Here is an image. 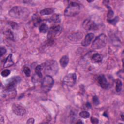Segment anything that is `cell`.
<instances>
[{
    "instance_id": "1",
    "label": "cell",
    "mask_w": 124,
    "mask_h": 124,
    "mask_svg": "<svg viewBox=\"0 0 124 124\" xmlns=\"http://www.w3.org/2000/svg\"><path fill=\"white\" fill-rule=\"evenodd\" d=\"M29 14V10L27 8L19 6L13 7L9 12V15L11 17L18 19H26Z\"/></svg>"
},
{
    "instance_id": "2",
    "label": "cell",
    "mask_w": 124,
    "mask_h": 124,
    "mask_svg": "<svg viewBox=\"0 0 124 124\" xmlns=\"http://www.w3.org/2000/svg\"><path fill=\"white\" fill-rule=\"evenodd\" d=\"M42 66L46 75L50 76H54L57 73L59 70L58 63L55 60H48L43 63Z\"/></svg>"
},
{
    "instance_id": "3",
    "label": "cell",
    "mask_w": 124,
    "mask_h": 124,
    "mask_svg": "<svg viewBox=\"0 0 124 124\" xmlns=\"http://www.w3.org/2000/svg\"><path fill=\"white\" fill-rule=\"evenodd\" d=\"M80 11L79 5L75 2H70L64 11V15L66 16H74L78 15Z\"/></svg>"
},
{
    "instance_id": "4",
    "label": "cell",
    "mask_w": 124,
    "mask_h": 124,
    "mask_svg": "<svg viewBox=\"0 0 124 124\" xmlns=\"http://www.w3.org/2000/svg\"><path fill=\"white\" fill-rule=\"evenodd\" d=\"M107 43V37L106 34L101 33L97 36L93 41L92 47L93 49H99L105 47Z\"/></svg>"
},
{
    "instance_id": "5",
    "label": "cell",
    "mask_w": 124,
    "mask_h": 124,
    "mask_svg": "<svg viewBox=\"0 0 124 124\" xmlns=\"http://www.w3.org/2000/svg\"><path fill=\"white\" fill-rule=\"evenodd\" d=\"M54 84V80L52 76L46 75L43 78L42 84L41 88L42 90L45 92H48L52 87Z\"/></svg>"
},
{
    "instance_id": "6",
    "label": "cell",
    "mask_w": 124,
    "mask_h": 124,
    "mask_svg": "<svg viewBox=\"0 0 124 124\" xmlns=\"http://www.w3.org/2000/svg\"><path fill=\"white\" fill-rule=\"evenodd\" d=\"M62 31V28L59 25L54 26L50 28L47 34V38L49 41H52L57 36L59 35Z\"/></svg>"
},
{
    "instance_id": "7",
    "label": "cell",
    "mask_w": 124,
    "mask_h": 124,
    "mask_svg": "<svg viewBox=\"0 0 124 124\" xmlns=\"http://www.w3.org/2000/svg\"><path fill=\"white\" fill-rule=\"evenodd\" d=\"M77 80V75L75 73H69L66 75L63 79V83L68 86H73Z\"/></svg>"
},
{
    "instance_id": "8",
    "label": "cell",
    "mask_w": 124,
    "mask_h": 124,
    "mask_svg": "<svg viewBox=\"0 0 124 124\" xmlns=\"http://www.w3.org/2000/svg\"><path fill=\"white\" fill-rule=\"evenodd\" d=\"M18 81L19 78L16 77L13 78H12L10 79L4 87V91H13L16 90Z\"/></svg>"
},
{
    "instance_id": "9",
    "label": "cell",
    "mask_w": 124,
    "mask_h": 124,
    "mask_svg": "<svg viewBox=\"0 0 124 124\" xmlns=\"http://www.w3.org/2000/svg\"><path fill=\"white\" fill-rule=\"evenodd\" d=\"M12 109L13 112L18 116H23L26 112L25 108L19 104H14L12 106Z\"/></svg>"
},
{
    "instance_id": "10",
    "label": "cell",
    "mask_w": 124,
    "mask_h": 124,
    "mask_svg": "<svg viewBox=\"0 0 124 124\" xmlns=\"http://www.w3.org/2000/svg\"><path fill=\"white\" fill-rule=\"evenodd\" d=\"M82 27L87 31L96 30L97 29V25L90 19H85L82 23Z\"/></svg>"
},
{
    "instance_id": "11",
    "label": "cell",
    "mask_w": 124,
    "mask_h": 124,
    "mask_svg": "<svg viewBox=\"0 0 124 124\" xmlns=\"http://www.w3.org/2000/svg\"><path fill=\"white\" fill-rule=\"evenodd\" d=\"M97 80L99 85L102 88L106 89L109 88V83L108 82L106 77L104 75H99L97 77Z\"/></svg>"
},
{
    "instance_id": "12",
    "label": "cell",
    "mask_w": 124,
    "mask_h": 124,
    "mask_svg": "<svg viewBox=\"0 0 124 124\" xmlns=\"http://www.w3.org/2000/svg\"><path fill=\"white\" fill-rule=\"evenodd\" d=\"M94 37V34L93 33H89L87 34L84 39L81 42V45L83 46H87L89 45V44L91 43L92 41L93 38Z\"/></svg>"
},
{
    "instance_id": "13",
    "label": "cell",
    "mask_w": 124,
    "mask_h": 124,
    "mask_svg": "<svg viewBox=\"0 0 124 124\" xmlns=\"http://www.w3.org/2000/svg\"><path fill=\"white\" fill-rule=\"evenodd\" d=\"M83 37V34L81 32H76L71 34L68 36L69 39L73 42H77L79 41Z\"/></svg>"
},
{
    "instance_id": "14",
    "label": "cell",
    "mask_w": 124,
    "mask_h": 124,
    "mask_svg": "<svg viewBox=\"0 0 124 124\" xmlns=\"http://www.w3.org/2000/svg\"><path fill=\"white\" fill-rule=\"evenodd\" d=\"M14 64V62L12 59V54H10L6 58L4 63L3 64V67L5 68L10 67L13 65Z\"/></svg>"
},
{
    "instance_id": "15",
    "label": "cell",
    "mask_w": 124,
    "mask_h": 124,
    "mask_svg": "<svg viewBox=\"0 0 124 124\" xmlns=\"http://www.w3.org/2000/svg\"><path fill=\"white\" fill-rule=\"evenodd\" d=\"M102 57L98 53L93 54L91 57V61L93 63H98L102 61Z\"/></svg>"
},
{
    "instance_id": "16",
    "label": "cell",
    "mask_w": 124,
    "mask_h": 124,
    "mask_svg": "<svg viewBox=\"0 0 124 124\" xmlns=\"http://www.w3.org/2000/svg\"><path fill=\"white\" fill-rule=\"evenodd\" d=\"M68 62H69V57L67 55H64L62 56L60 60V65L63 68L65 67L67 65Z\"/></svg>"
},
{
    "instance_id": "17",
    "label": "cell",
    "mask_w": 124,
    "mask_h": 124,
    "mask_svg": "<svg viewBox=\"0 0 124 124\" xmlns=\"http://www.w3.org/2000/svg\"><path fill=\"white\" fill-rule=\"evenodd\" d=\"M32 21L34 25L35 26H37L41 23L42 19L40 16L38 14H34L32 16Z\"/></svg>"
},
{
    "instance_id": "18",
    "label": "cell",
    "mask_w": 124,
    "mask_h": 124,
    "mask_svg": "<svg viewBox=\"0 0 124 124\" xmlns=\"http://www.w3.org/2000/svg\"><path fill=\"white\" fill-rule=\"evenodd\" d=\"M53 12H54V9L53 8H46L41 10L40 12V13L41 15L44 16V15H50L52 13H53Z\"/></svg>"
},
{
    "instance_id": "19",
    "label": "cell",
    "mask_w": 124,
    "mask_h": 124,
    "mask_svg": "<svg viewBox=\"0 0 124 124\" xmlns=\"http://www.w3.org/2000/svg\"><path fill=\"white\" fill-rule=\"evenodd\" d=\"M43 69V66L42 65H37L35 69V72L38 77L39 78H42V71Z\"/></svg>"
},
{
    "instance_id": "20",
    "label": "cell",
    "mask_w": 124,
    "mask_h": 124,
    "mask_svg": "<svg viewBox=\"0 0 124 124\" xmlns=\"http://www.w3.org/2000/svg\"><path fill=\"white\" fill-rule=\"evenodd\" d=\"M61 19L59 15L54 14L51 16L50 18V21L54 23H57L60 22Z\"/></svg>"
},
{
    "instance_id": "21",
    "label": "cell",
    "mask_w": 124,
    "mask_h": 124,
    "mask_svg": "<svg viewBox=\"0 0 124 124\" xmlns=\"http://www.w3.org/2000/svg\"><path fill=\"white\" fill-rule=\"evenodd\" d=\"M116 87L115 89L117 92H120L122 90V82L119 79H117L115 81Z\"/></svg>"
},
{
    "instance_id": "22",
    "label": "cell",
    "mask_w": 124,
    "mask_h": 124,
    "mask_svg": "<svg viewBox=\"0 0 124 124\" xmlns=\"http://www.w3.org/2000/svg\"><path fill=\"white\" fill-rule=\"evenodd\" d=\"M39 31L41 33H46L48 31V27L46 24H42L39 27Z\"/></svg>"
},
{
    "instance_id": "23",
    "label": "cell",
    "mask_w": 124,
    "mask_h": 124,
    "mask_svg": "<svg viewBox=\"0 0 124 124\" xmlns=\"http://www.w3.org/2000/svg\"><path fill=\"white\" fill-rule=\"evenodd\" d=\"M4 34L5 35V36L7 38H9L11 40H13L14 39V36H13V34L12 32V31L10 30H7L6 31H5L4 32Z\"/></svg>"
},
{
    "instance_id": "24",
    "label": "cell",
    "mask_w": 124,
    "mask_h": 124,
    "mask_svg": "<svg viewBox=\"0 0 124 124\" xmlns=\"http://www.w3.org/2000/svg\"><path fill=\"white\" fill-rule=\"evenodd\" d=\"M79 115L81 118L84 119H86L90 117V113L87 111H81L79 113Z\"/></svg>"
},
{
    "instance_id": "25",
    "label": "cell",
    "mask_w": 124,
    "mask_h": 124,
    "mask_svg": "<svg viewBox=\"0 0 124 124\" xmlns=\"http://www.w3.org/2000/svg\"><path fill=\"white\" fill-rule=\"evenodd\" d=\"M23 71L25 75L27 77H29L31 75V70L27 66H24L23 68Z\"/></svg>"
},
{
    "instance_id": "26",
    "label": "cell",
    "mask_w": 124,
    "mask_h": 124,
    "mask_svg": "<svg viewBox=\"0 0 124 124\" xmlns=\"http://www.w3.org/2000/svg\"><path fill=\"white\" fill-rule=\"evenodd\" d=\"M11 73V71L9 69H4L1 72V75L3 77H6L8 76Z\"/></svg>"
},
{
    "instance_id": "27",
    "label": "cell",
    "mask_w": 124,
    "mask_h": 124,
    "mask_svg": "<svg viewBox=\"0 0 124 124\" xmlns=\"http://www.w3.org/2000/svg\"><path fill=\"white\" fill-rule=\"evenodd\" d=\"M93 102L95 105H98L99 104V100L97 96H94L93 97Z\"/></svg>"
},
{
    "instance_id": "28",
    "label": "cell",
    "mask_w": 124,
    "mask_h": 124,
    "mask_svg": "<svg viewBox=\"0 0 124 124\" xmlns=\"http://www.w3.org/2000/svg\"><path fill=\"white\" fill-rule=\"evenodd\" d=\"M118 20H119V18L118 17V16H116V17H115L114 19H113L112 20H111V19H108V22L109 23H110V24H111L114 25V24H115L118 22Z\"/></svg>"
},
{
    "instance_id": "29",
    "label": "cell",
    "mask_w": 124,
    "mask_h": 124,
    "mask_svg": "<svg viewBox=\"0 0 124 124\" xmlns=\"http://www.w3.org/2000/svg\"><path fill=\"white\" fill-rule=\"evenodd\" d=\"M6 52V49L4 47L1 46V47H0V56L1 57L2 56V55L5 54Z\"/></svg>"
},
{
    "instance_id": "30",
    "label": "cell",
    "mask_w": 124,
    "mask_h": 124,
    "mask_svg": "<svg viewBox=\"0 0 124 124\" xmlns=\"http://www.w3.org/2000/svg\"><path fill=\"white\" fill-rule=\"evenodd\" d=\"M91 123L93 124H97L98 123V122H99L98 119L94 117H91Z\"/></svg>"
},
{
    "instance_id": "31",
    "label": "cell",
    "mask_w": 124,
    "mask_h": 124,
    "mask_svg": "<svg viewBox=\"0 0 124 124\" xmlns=\"http://www.w3.org/2000/svg\"><path fill=\"white\" fill-rule=\"evenodd\" d=\"M113 15V12L112 10H109L108 12V18H110L111 17H112Z\"/></svg>"
},
{
    "instance_id": "32",
    "label": "cell",
    "mask_w": 124,
    "mask_h": 124,
    "mask_svg": "<svg viewBox=\"0 0 124 124\" xmlns=\"http://www.w3.org/2000/svg\"><path fill=\"white\" fill-rule=\"evenodd\" d=\"M34 119L31 118H30L28 120V121L27 122V123L29 124H32L34 123Z\"/></svg>"
},
{
    "instance_id": "33",
    "label": "cell",
    "mask_w": 124,
    "mask_h": 124,
    "mask_svg": "<svg viewBox=\"0 0 124 124\" xmlns=\"http://www.w3.org/2000/svg\"><path fill=\"white\" fill-rule=\"evenodd\" d=\"M87 107H88V108H90L91 107V104L89 103H87V105H86Z\"/></svg>"
},
{
    "instance_id": "34",
    "label": "cell",
    "mask_w": 124,
    "mask_h": 124,
    "mask_svg": "<svg viewBox=\"0 0 124 124\" xmlns=\"http://www.w3.org/2000/svg\"><path fill=\"white\" fill-rule=\"evenodd\" d=\"M3 120H4V118L2 117V116H0V121H1V123L2 122V121Z\"/></svg>"
}]
</instances>
